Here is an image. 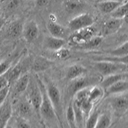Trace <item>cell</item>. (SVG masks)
Listing matches in <instances>:
<instances>
[{"label":"cell","mask_w":128,"mask_h":128,"mask_svg":"<svg viewBox=\"0 0 128 128\" xmlns=\"http://www.w3.org/2000/svg\"><path fill=\"white\" fill-rule=\"evenodd\" d=\"M96 70L102 76L118 73L128 72V64L121 62L99 60L94 64Z\"/></svg>","instance_id":"cell-1"},{"label":"cell","mask_w":128,"mask_h":128,"mask_svg":"<svg viewBox=\"0 0 128 128\" xmlns=\"http://www.w3.org/2000/svg\"><path fill=\"white\" fill-rule=\"evenodd\" d=\"M102 78L96 76H86L84 75L80 78L71 80L68 83L67 87V94L70 97H72L74 95L82 89L84 88L92 87L100 83Z\"/></svg>","instance_id":"cell-2"},{"label":"cell","mask_w":128,"mask_h":128,"mask_svg":"<svg viewBox=\"0 0 128 128\" xmlns=\"http://www.w3.org/2000/svg\"><path fill=\"white\" fill-rule=\"evenodd\" d=\"M109 103L112 110L118 115L126 113L128 109V98L127 93L110 96Z\"/></svg>","instance_id":"cell-3"},{"label":"cell","mask_w":128,"mask_h":128,"mask_svg":"<svg viewBox=\"0 0 128 128\" xmlns=\"http://www.w3.org/2000/svg\"><path fill=\"white\" fill-rule=\"evenodd\" d=\"M46 91L59 118L62 112V96L60 90L55 84L50 83L48 84Z\"/></svg>","instance_id":"cell-4"},{"label":"cell","mask_w":128,"mask_h":128,"mask_svg":"<svg viewBox=\"0 0 128 128\" xmlns=\"http://www.w3.org/2000/svg\"><path fill=\"white\" fill-rule=\"evenodd\" d=\"M94 22V19L89 14L84 13L76 16L69 21L68 28L72 32L79 30L91 26Z\"/></svg>","instance_id":"cell-5"},{"label":"cell","mask_w":128,"mask_h":128,"mask_svg":"<svg viewBox=\"0 0 128 128\" xmlns=\"http://www.w3.org/2000/svg\"><path fill=\"white\" fill-rule=\"evenodd\" d=\"M96 35V30L92 26L73 32L70 40L74 44H84Z\"/></svg>","instance_id":"cell-6"},{"label":"cell","mask_w":128,"mask_h":128,"mask_svg":"<svg viewBox=\"0 0 128 128\" xmlns=\"http://www.w3.org/2000/svg\"><path fill=\"white\" fill-rule=\"evenodd\" d=\"M42 99L39 112L42 116L47 120H52L56 117V114L46 90H42Z\"/></svg>","instance_id":"cell-7"},{"label":"cell","mask_w":128,"mask_h":128,"mask_svg":"<svg viewBox=\"0 0 128 128\" xmlns=\"http://www.w3.org/2000/svg\"><path fill=\"white\" fill-rule=\"evenodd\" d=\"M38 34L39 29L35 20H30L24 24L22 35L27 42H32L36 40L38 38Z\"/></svg>","instance_id":"cell-8"},{"label":"cell","mask_w":128,"mask_h":128,"mask_svg":"<svg viewBox=\"0 0 128 128\" xmlns=\"http://www.w3.org/2000/svg\"><path fill=\"white\" fill-rule=\"evenodd\" d=\"M12 108L9 100H6L0 105V128H5L11 118Z\"/></svg>","instance_id":"cell-9"},{"label":"cell","mask_w":128,"mask_h":128,"mask_svg":"<svg viewBox=\"0 0 128 128\" xmlns=\"http://www.w3.org/2000/svg\"><path fill=\"white\" fill-rule=\"evenodd\" d=\"M47 28L51 36L65 40L67 38L68 31L60 24L53 21H50L47 24Z\"/></svg>","instance_id":"cell-10"},{"label":"cell","mask_w":128,"mask_h":128,"mask_svg":"<svg viewBox=\"0 0 128 128\" xmlns=\"http://www.w3.org/2000/svg\"><path fill=\"white\" fill-rule=\"evenodd\" d=\"M42 99V90L37 85H35L32 88L29 94L28 100L30 102L33 108L38 112L40 109Z\"/></svg>","instance_id":"cell-11"},{"label":"cell","mask_w":128,"mask_h":128,"mask_svg":"<svg viewBox=\"0 0 128 128\" xmlns=\"http://www.w3.org/2000/svg\"><path fill=\"white\" fill-rule=\"evenodd\" d=\"M128 90V82L127 80H120L114 83L104 90V92L109 96L127 93Z\"/></svg>","instance_id":"cell-12"},{"label":"cell","mask_w":128,"mask_h":128,"mask_svg":"<svg viewBox=\"0 0 128 128\" xmlns=\"http://www.w3.org/2000/svg\"><path fill=\"white\" fill-rule=\"evenodd\" d=\"M66 43V40L62 38H59L50 36H46L44 40V46L48 50L54 51L64 48Z\"/></svg>","instance_id":"cell-13"},{"label":"cell","mask_w":128,"mask_h":128,"mask_svg":"<svg viewBox=\"0 0 128 128\" xmlns=\"http://www.w3.org/2000/svg\"><path fill=\"white\" fill-rule=\"evenodd\" d=\"M123 20L124 19L112 18L105 22L102 28V32L104 35H109L116 33L122 26L123 24Z\"/></svg>","instance_id":"cell-14"},{"label":"cell","mask_w":128,"mask_h":128,"mask_svg":"<svg viewBox=\"0 0 128 128\" xmlns=\"http://www.w3.org/2000/svg\"><path fill=\"white\" fill-rule=\"evenodd\" d=\"M85 2L83 0H64V7L67 12L69 14H76L85 7Z\"/></svg>","instance_id":"cell-15"},{"label":"cell","mask_w":128,"mask_h":128,"mask_svg":"<svg viewBox=\"0 0 128 128\" xmlns=\"http://www.w3.org/2000/svg\"><path fill=\"white\" fill-rule=\"evenodd\" d=\"M128 79V72L118 73L104 76L100 82V86L105 90L110 86L120 80H127Z\"/></svg>","instance_id":"cell-16"},{"label":"cell","mask_w":128,"mask_h":128,"mask_svg":"<svg viewBox=\"0 0 128 128\" xmlns=\"http://www.w3.org/2000/svg\"><path fill=\"white\" fill-rule=\"evenodd\" d=\"M53 65V62L48 58L43 56H38L35 58L33 64L32 68L35 72H42L51 68Z\"/></svg>","instance_id":"cell-17"},{"label":"cell","mask_w":128,"mask_h":128,"mask_svg":"<svg viewBox=\"0 0 128 128\" xmlns=\"http://www.w3.org/2000/svg\"><path fill=\"white\" fill-rule=\"evenodd\" d=\"M23 23L20 20H16L12 22L8 26L6 35L9 38H17L22 35Z\"/></svg>","instance_id":"cell-18"},{"label":"cell","mask_w":128,"mask_h":128,"mask_svg":"<svg viewBox=\"0 0 128 128\" xmlns=\"http://www.w3.org/2000/svg\"><path fill=\"white\" fill-rule=\"evenodd\" d=\"M86 68L83 66L78 64H74L70 66L67 68L66 77L69 81L80 78L85 75L86 72Z\"/></svg>","instance_id":"cell-19"},{"label":"cell","mask_w":128,"mask_h":128,"mask_svg":"<svg viewBox=\"0 0 128 128\" xmlns=\"http://www.w3.org/2000/svg\"><path fill=\"white\" fill-rule=\"evenodd\" d=\"M122 3H123L113 1V0H105V1L99 2L97 4V6L102 13L110 14L115 8H116Z\"/></svg>","instance_id":"cell-20"},{"label":"cell","mask_w":128,"mask_h":128,"mask_svg":"<svg viewBox=\"0 0 128 128\" xmlns=\"http://www.w3.org/2000/svg\"><path fill=\"white\" fill-rule=\"evenodd\" d=\"M104 90L100 85H95L90 87L88 94V100L94 104L98 100L102 99L104 95Z\"/></svg>","instance_id":"cell-21"},{"label":"cell","mask_w":128,"mask_h":128,"mask_svg":"<svg viewBox=\"0 0 128 128\" xmlns=\"http://www.w3.org/2000/svg\"><path fill=\"white\" fill-rule=\"evenodd\" d=\"M30 83V78L28 74L20 76L15 82V92L17 94H21L27 89Z\"/></svg>","instance_id":"cell-22"},{"label":"cell","mask_w":128,"mask_h":128,"mask_svg":"<svg viewBox=\"0 0 128 128\" xmlns=\"http://www.w3.org/2000/svg\"><path fill=\"white\" fill-rule=\"evenodd\" d=\"M128 2H124L110 14L111 18L114 19H124L128 15Z\"/></svg>","instance_id":"cell-23"},{"label":"cell","mask_w":128,"mask_h":128,"mask_svg":"<svg viewBox=\"0 0 128 128\" xmlns=\"http://www.w3.org/2000/svg\"><path fill=\"white\" fill-rule=\"evenodd\" d=\"M72 104L73 110H74V115H75V118H76V124H77L78 128H84V116L82 110L80 108L78 104L76 103V102L72 101Z\"/></svg>","instance_id":"cell-24"},{"label":"cell","mask_w":128,"mask_h":128,"mask_svg":"<svg viewBox=\"0 0 128 128\" xmlns=\"http://www.w3.org/2000/svg\"><path fill=\"white\" fill-rule=\"evenodd\" d=\"M108 52L113 57L122 58V57L126 56L128 54V42L126 41L122 44H121L118 48L111 50Z\"/></svg>","instance_id":"cell-25"},{"label":"cell","mask_w":128,"mask_h":128,"mask_svg":"<svg viewBox=\"0 0 128 128\" xmlns=\"http://www.w3.org/2000/svg\"><path fill=\"white\" fill-rule=\"evenodd\" d=\"M33 107L31 105L30 101L28 100H22L19 102L18 105V111L21 117L26 118L32 114Z\"/></svg>","instance_id":"cell-26"},{"label":"cell","mask_w":128,"mask_h":128,"mask_svg":"<svg viewBox=\"0 0 128 128\" xmlns=\"http://www.w3.org/2000/svg\"><path fill=\"white\" fill-rule=\"evenodd\" d=\"M112 123L111 116L107 114H99L94 128H109Z\"/></svg>","instance_id":"cell-27"},{"label":"cell","mask_w":128,"mask_h":128,"mask_svg":"<svg viewBox=\"0 0 128 128\" xmlns=\"http://www.w3.org/2000/svg\"><path fill=\"white\" fill-rule=\"evenodd\" d=\"M66 118H67V123L70 128H78L76 124V118L74 115V110H73L72 102L68 104L66 112Z\"/></svg>","instance_id":"cell-28"},{"label":"cell","mask_w":128,"mask_h":128,"mask_svg":"<svg viewBox=\"0 0 128 128\" xmlns=\"http://www.w3.org/2000/svg\"><path fill=\"white\" fill-rule=\"evenodd\" d=\"M102 42V38L100 36H97L95 35L92 38H90L89 40H88L86 43L83 44V47L85 49L88 50H92L93 48L99 46Z\"/></svg>","instance_id":"cell-29"},{"label":"cell","mask_w":128,"mask_h":128,"mask_svg":"<svg viewBox=\"0 0 128 128\" xmlns=\"http://www.w3.org/2000/svg\"><path fill=\"white\" fill-rule=\"evenodd\" d=\"M52 56L58 60H67L70 58L71 54L69 50L62 48L60 50L53 51Z\"/></svg>","instance_id":"cell-30"},{"label":"cell","mask_w":128,"mask_h":128,"mask_svg":"<svg viewBox=\"0 0 128 128\" xmlns=\"http://www.w3.org/2000/svg\"><path fill=\"white\" fill-rule=\"evenodd\" d=\"M99 114L98 112L91 113L87 117L86 122L84 123V128H94L98 121Z\"/></svg>","instance_id":"cell-31"},{"label":"cell","mask_w":128,"mask_h":128,"mask_svg":"<svg viewBox=\"0 0 128 128\" xmlns=\"http://www.w3.org/2000/svg\"><path fill=\"white\" fill-rule=\"evenodd\" d=\"M16 128H31V126L26 118L20 116L16 120Z\"/></svg>","instance_id":"cell-32"},{"label":"cell","mask_w":128,"mask_h":128,"mask_svg":"<svg viewBox=\"0 0 128 128\" xmlns=\"http://www.w3.org/2000/svg\"><path fill=\"white\" fill-rule=\"evenodd\" d=\"M9 92H10V85L0 90V105H2L6 100Z\"/></svg>","instance_id":"cell-33"},{"label":"cell","mask_w":128,"mask_h":128,"mask_svg":"<svg viewBox=\"0 0 128 128\" xmlns=\"http://www.w3.org/2000/svg\"><path fill=\"white\" fill-rule=\"evenodd\" d=\"M10 62L8 60L0 63V76L4 74L10 68Z\"/></svg>","instance_id":"cell-34"},{"label":"cell","mask_w":128,"mask_h":128,"mask_svg":"<svg viewBox=\"0 0 128 128\" xmlns=\"http://www.w3.org/2000/svg\"><path fill=\"white\" fill-rule=\"evenodd\" d=\"M8 85L10 86L7 77H6V74H3V75L0 76V90H2L3 88L6 87V86H8Z\"/></svg>","instance_id":"cell-35"},{"label":"cell","mask_w":128,"mask_h":128,"mask_svg":"<svg viewBox=\"0 0 128 128\" xmlns=\"http://www.w3.org/2000/svg\"><path fill=\"white\" fill-rule=\"evenodd\" d=\"M50 0H35L36 4L40 7H43V6H46L49 3Z\"/></svg>","instance_id":"cell-36"},{"label":"cell","mask_w":128,"mask_h":128,"mask_svg":"<svg viewBox=\"0 0 128 128\" xmlns=\"http://www.w3.org/2000/svg\"><path fill=\"white\" fill-rule=\"evenodd\" d=\"M19 0H12V2H10L8 4L9 8H14L16 7L19 4Z\"/></svg>","instance_id":"cell-37"},{"label":"cell","mask_w":128,"mask_h":128,"mask_svg":"<svg viewBox=\"0 0 128 128\" xmlns=\"http://www.w3.org/2000/svg\"><path fill=\"white\" fill-rule=\"evenodd\" d=\"M4 24H5V20L3 18H0V31L3 28Z\"/></svg>","instance_id":"cell-38"},{"label":"cell","mask_w":128,"mask_h":128,"mask_svg":"<svg viewBox=\"0 0 128 128\" xmlns=\"http://www.w3.org/2000/svg\"><path fill=\"white\" fill-rule=\"evenodd\" d=\"M113 1H116V2H121V3H124V2H128V0H113Z\"/></svg>","instance_id":"cell-39"},{"label":"cell","mask_w":128,"mask_h":128,"mask_svg":"<svg viewBox=\"0 0 128 128\" xmlns=\"http://www.w3.org/2000/svg\"><path fill=\"white\" fill-rule=\"evenodd\" d=\"M12 128V126H10L7 125V126H6V128Z\"/></svg>","instance_id":"cell-40"},{"label":"cell","mask_w":128,"mask_h":128,"mask_svg":"<svg viewBox=\"0 0 128 128\" xmlns=\"http://www.w3.org/2000/svg\"><path fill=\"white\" fill-rule=\"evenodd\" d=\"M2 15V10H1V8H0V16Z\"/></svg>","instance_id":"cell-41"},{"label":"cell","mask_w":128,"mask_h":128,"mask_svg":"<svg viewBox=\"0 0 128 128\" xmlns=\"http://www.w3.org/2000/svg\"><path fill=\"white\" fill-rule=\"evenodd\" d=\"M1 1H4V0H1Z\"/></svg>","instance_id":"cell-42"}]
</instances>
